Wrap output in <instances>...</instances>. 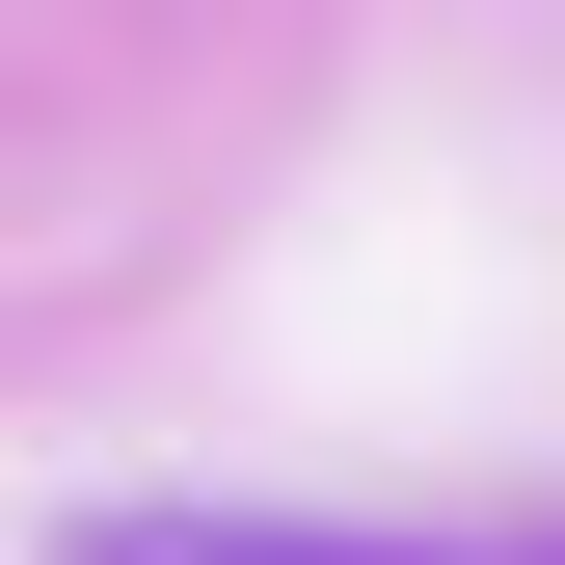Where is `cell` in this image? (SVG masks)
Segmentation results:
<instances>
[{
    "instance_id": "6da1fadb",
    "label": "cell",
    "mask_w": 565,
    "mask_h": 565,
    "mask_svg": "<svg viewBox=\"0 0 565 565\" xmlns=\"http://www.w3.org/2000/svg\"><path fill=\"white\" fill-rule=\"evenodd\" d=\"M108 565H323V539H189V512H162V539H108Z\"/></svg>"
}]
</instances>
